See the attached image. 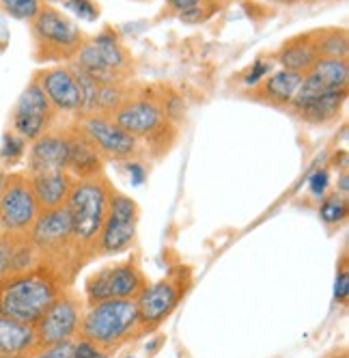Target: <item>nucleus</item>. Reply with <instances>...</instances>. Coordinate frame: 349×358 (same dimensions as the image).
Returning <instances> with one entry per match:
<instances>
[{
    "label": "nucleus",
    "instance_id": "obj_1",
    "mask_svg": "<svg viewBox=\"0 0 349 358\" xmlns=\"http://www.w3.org/2000/svg\"><path fill=\"white\" fill-rule=\"evenodd\" d=\"M61 294L63 274L39 264L0 285V315L35 326Z\"/></svg>",
    "mask_w": 349,
    "mask_h": 358
},
{
    "label": "nucleus",
    "instance_id": "obj_2",
    "mask_svg": "<svg viewBox=\"0 0 349 358\" xmlns=\"http://www.w3.org/2000/svg\"><path fill=\"white\" fill-rule=\"evenodd\" d=\"M110 194H112L110 184L99 175L89 179H78L71 188L65 208L71 216V231H73V244H76L78 264H80V252H84V259H89L97 250V240L108 216Z\"/></svg>",
    "mask_w": 349,
    "mask_h": 358
},
{
    "label": "nucleus",
    "instance_id": "obj_3",
    "mask_svg": "<svg viewBox=\"0 0 349 358\" xmlns=\"http://www.w3.org/2000/svg\"><path fill=\"white\" fill-rule=\"evenodd\" d=\"M138 332L140 317L136 298H114L89 306L82 313L78 335L106 352L130 341Z\"/></svg>",
    "mask_w": 349,
    "mask_h": 358
},
{
    "label": "nucleus",
    "instance_id": "obj_4",
    "mask_svg": "<svg viewBox=\"0 0 349 358\" xmlns=\"http://www.w3.org/2000/svg\"><path fill=\"white\" fill-rule=\"evenodd\" d=\"M31 33L37 61H69L84 43V35L76 22L50 5H43L31 22Z\"/></svg>",
    "mask_w": 349,
    "mask_h": 358
},
{
    "label": "nucleus",
    "instance_id": "obj_5",
    "mask_svg": "<svg viewBox=\"0 0 349 358\" xmlns=\"http://www.w3.org/2000/svg\"><path fill=\"white\" fill-rule=\"evenodd\" d=\"M29 240L37 252L39 264H45L54 270H59V266L69 264L73 259L78 264L76 244H73V231H71V216L65 206L41 212L35 224L31 227Z\"/></svg>",
    "mask_w": 349,
    "mask_h": 358
},
{
    "label": "nucleus",
    "instance_id": "obj_6",
    "mask_svg": "<svg viewBox=\"0 0 349 358\" xmlns=\"http://www.w3.org/2000/svg\"><path fill=\"white\" fill-rule=\"evenodd\" d=\"M41 214L29 173L7 175L5 190L0 194V222L3 231L13 236H29L31 227Z\"/></svg>",
    "mask_w": 349,
    "mask_h": 358
},
{
    "label": "nucleus",
    "instance_id": "obj_7",
    "mask_svg": "<svg viewBox=\"0 0 349 358\" xmlns=\"http://www.w3.org/2000/svg\"><path fill=\"white\" fill-rule=\"evenodd\" d=\"M188 278L181 274H172L162 280H156L151 285H144V289L136 298L138 317H140V332H149L158 328L166 317L172 315L179 302L186 296Z\"/></svg>",
    "mask_w": 349,
    "mask_h": 358
},
{
    "label": "nucleus",
    "instance_id": "obj_8",
    "mask_svg": "<svg viewBox=\"0 0 349 358\" xmlns=\"http://www.w3.org/2000/svg\"><path fill=\"white\" fill-rule=\"evenodd\" d=\"M138 214L140 212L134 199L112 190L108 203V216L102 234H99L95 255H119L128 250L136 240Z\"/></svg>",
    "mask_w": 349,
    "mask_h": 358
},
{
    "label": "nucleus",
    "instance_id": "obj_9",
    "mask_svg": "<svg viewBox=\"0 0 349 358\" xmlns=\"http://www.w3.org/2000/svg\"><path fill=\"white\" fill-rule=\"evenodd\" d=\"M147 278L136 262H121L97 270L87 278V300L89 304L114 300V298H138L144 289Z\"/></svg>",
    "mask_w": 349,
    "mask_h": 358
},
{
    "label": "nucleus",
    "instance_id": "obj_10",
    "mask_svg": "<svg viewBox=\"0 0 349 358\" xmlns=\"http://www.w3.org/2000/svg\"><path fill=\"white\" fill-rule=\"evenodd\" d=\"M82 302L76 294H61L54 304L43 313V317L35 324L37 343L54 345L61 341H69L78 335L82 322Z\"/></svg>",
    "mask_w": 349,
    "mask_h": 358
},
{
    "label": "nucleus",
    "instance_id": "obj_11",
    "mask_svg": "<svg viewBox=\"0 0 349 358\" xmlns=\"http://www.w3.org/2000/svg\"><path fill=\"white\" fill-rule=\"evenodd\" d=\"M54 119V108L47 101L43 89L39 87L37 78L27 85L22 95L15 101L11 115L13 132L20 134L24 141H37L41 134L50 130V123Z\"/></svg>",
    "mask_w": 349,
    "mask_h": 358
},
{
    "label": "nucleus",
    "instance_id": "obj_12",
    "mask_svg": "<svg viewBox=\"0 0 349 358\" xmlns=\"http://www.w3.org/2000/svg\"><path fill=\"white\" fill-rule=\"evenodd\" d=\"M80 130L97 147V151L104 153L108 158H119V160L132 158L138 145V141L132 134H128L123 127L114 123L112 117H106V115L82 117Z\"/></svg>",
    "mask_w": 349,
    "mask_h": 358
},
{
    "label": "nucleus",
    "instance_id": "obj_13",
    "mask_svg": "<svg viewBox=\"0 0 349 358\" xmlns=\"http://www.w3.org/2000/svg\"><path fill=\"white\" fill-rule=\"evenodd\" d=\"M114 123L123 127L134 138L140 136H154L164 130L166 117L158 104V99L149 97H130L114 115Z\"/></svg>",
    "mask_w": 349,
    "mask_h": 358
},
{
    "label": "nucleus",
    "instance_id": "obj_14",
    "mask_svg": "<svg viewBox=\"0 0 349 358\" xmlns=\"http://www.w3.org/2000/svg\"><path fill=\"white\" fill-rule=\"evenodd\" d=\"M37 83L43 89L47 101L52 104L54 113L73 115L80 110V87L71 67H47L37 73Z\"/></svg>",
    "mask_w": 349,
    "mask_h": 358
},
{
    "label": "nucleus",
    "instance_id": "obj_15",
    "mask_svg": "<svg viewBox=\"0 0 349 358\" xmlns=\"http://www.w3.org/2000/svg\"><path fill=\"white\" fill-rule=\"evenodd\" d=\"M69 162V136L67 132H45L29 151V173L67 171Z\"/></svg>",
    "mask_w": 349,
    "mask_h": 358
},
{
    "label": "nucleus",
    "instance_id": "obj_16",
    "mask_svg": "<svg viewBox=\"0 0 349 358\" xmlns=\"http://www.w3.org/2000/svg\"><path fill=\"white\" fill-rule=\"evenodd\" d=\"M39 266V257L29 236H0V285L15 274H22Z\"/></svg>",
    "mask_w": 349,
    "mask_h": 358
},
{
    "label": "nucleus",
    "instance_id": "obj_17",
    "mask_svg": "<svg viewBox=\"0 0 349 358\" xmlns=\"http://www.w3.org/2000/svg\"><path fill=\"white\" fill-rule=\"evenodd\" d=\"M29 177H31V186H33V192L37 196L41 212L63 208L71 194L73 184H76V179H73L69 171L29 173Z\"/></svg>",
    "mask_w": 349,
    "mask_h": 358
},
{
    "label": "nucleus",
    "instance_id": "obj_18",
    "mask_svg": "<svg viewBox=\"0 0 349 358\" xmlns=\"http://www.w3.org/2000/svg\"><path fill=\"white\" fill-rule=\"evenodd\" d=\"M39 348L33 324L0 315V358L31 356Z\"/></svg>",
    "mask_w": 349,
    "mask_h": 358
},
{
    "label": "nucleus",
    "instance_id": "obj_19",
    "mask_svg": "<svg viewBox=\"0 0 349 358\" xmlns=\"http://www.w3.org/2000/svg\"><path fill=\"white\" fill-rule=\"evenodd\" d=\"M69 136V162L67 171L80 179L97 177L102 171V153L97 147L82 134V130H71L67 132Z\"/></svg>",
    "mask_w": 349,
    "mask_h": 358
},
{
    "label": "nucleus",
    "instance_id": "obj_20",
    "mask_svg": "<svg viewBox=\"0 0 349 358\" xmlns=\"http://www.w3.org/2000/svg\"><path fill=\"white\" fill-rule=\"evenodd\" d=\"M302 78H304V73L289 71V69L274 71L272 76H267V78L259 83L255 93L259 99L267 101L272 106H289Z\"/></svg>",
    "mask_w": 349,
    "mask_h": 358
},
{
    "label": "nucleus",
    "instance_id": "obj_21",
    "mask_svg": "<svg viewBox=\"0 0 349 358\" xmlns=\"http://www.w3.org/2000/svg\"><path fill=\"white\" fill-rule=\"evenodd\" d=\"M279 63L283 65V69L289 71H297V73H309L311 67L317 63L319 52H317V45L313 39V33L302 35V37H293L287 43H283V48L279 50L276 55Z\"/></svg>",
    "mask_w": 349,
    "mask_h": 358
},
{
    "label": "nucleus",
    "instance_id": "obj_22",
    "mask_svg": "<svg viewBox=\"0 0 349 358\" xmlns=\"http://www.w3.org/2000/svg\"><path fill=\"white\" fill-rule=\"evenodd\" d=\"M345 97H347V91H339V93H328V95H323L319 99H313L309 101V104L300 106V108H295L293 113L304 119L306 123H328L332 121L334 117H339L343 104H345Z\"/></svg>",
    "mask_w": 349,
    "mask_h": 358
},
{
    "label": "nucleus",
    "instance_id": "obj_23",
    "mask_svg": "<svg viewBox=\"0 0 349 358\" xmlns=\"http://www.w3.org/2000/svg\"><path fill=\"white\" fill-rule=\"evenodd\" d=\"M95 50L99 55H102V59L119 73L128 76L132 71V59H130V52L126 48H123V43L119 41V37L112 33V31H104L99 33L93 41Z\"/></svg>",
    "mask_w": 349,
    "mask_h": 358
},
{
    "label": "nucleus",
    "instance_id": "obj_24",
    "mask_svg": "<svg viewBox=\"0 0 349 358\" xmlns=\"http://www.w3.org/2000/svg\"><path fill=\"white\" fill-rule=\"evenodd\" d=\"M315 78H319L323 85L334 87V89H347L349 83V63L347 59H328L321 57L317 59V63L311 67V71Z\"/></svg>",
    "mask_w": 349,
    "mask_h": 358
},
{
    "label": "nucleus",
    "instance_id": "obj_25",
    "mask_svg": "<svg viewBox=\"0 0 349 358\" xmlns=\"http://www.w3.org/2000/svg\"><path fill=\"white\" fill-rule=\"evenodd\" d=\"M319 57L328 59H347L349 55V39L345 29H323L313 33Z\"/></svg>",
    "mask_w": 349,
    "mask_h": 358
},
{
    "label": "nucleus",
    "instance_id": "obj_26",
    "mask_svg": "<svg viewBox=\"0 0 349 358\" xmlns=\"http://www.w3.org/2000/svg\"><path fill=\"white\" fill-rule=\"evenodd\" d=\"M130 99L128 89L123 83H112V85H99L97 93V115L112 117L126 101Z\"/></svg>",
    "mask_w": 349,
    "mask_h": 358
},
{
    "label": "nucleus",
    "instance_id": "obj_27",
    "mask_svg": "<svg viewBox=\"0 0 349 358\" xmlns=\"http://www.w3.org/2000/svg\"><path fill=\"white\" fill-rule=\"evenodd\" d=\"M43 7V0H0V9L13 20L33 22Z\"/></svg>",
    "mask_w": 349,
    "mask_h": 358
},
{
    "label": "nucleus",
    "instance_id": "obj_28",
    "mask_svg": "<svg viewBox=\"0 0 349 358\" xmlns=\"http://www.w3.org/2000/svg\"><path fill=\"white\" fill-rule=\"evenodd\" d=\"M24 151H27V141L15 132H7L3 138V147H0V160H5L7 164H15Z\"/></svg>",
    "mask_w": 349,
    "mask_h": 358
},
{
    "label": "nucleus",
    "instance_id": "obj_29",
    "mask_svg": "<svg viewBox=\"0 0 349 358\" xmlns=\"http://www.w3.org/2000/svg\"><path fill=\"white\" fill-rule=\"evenodd\" d=\"M321 214V220L328 222V224H336L341 222L345 216H347V203H345V196H330L323 201V206L319 210Z\"/></svg>",
    "mask_w": 349,
    "mask_h": 358
},
{
    "label": "nucleus",
    "instance_id": "obj_30",
    "mask_svg": "<svg viewBox=\"0 0 349 358\" xmlns=\"http://www.w3.org/2000/svg\"><path fill=\"white\" fill-rule=\"evenodd\" d=\"M73 350H76V339H69L54 345H41L29 358H73Z\"/></svg>",
    "mask_w": 349,
    "mask_h": 358
},
{
    "label": "nucleus",
    "instance_id": "obj_31",
    "mask_svg": "<svg viewBox=\"0 0 349 358\" xmlns=\"http://www.w3.org/2000/svg\"><path fill=\"white\" fill-rule=\"evenodd\" d=\"M63 7H67L71 13H76L80 20L93 22L99 17V5H95L93 0H65Z\"/></svg>",
    "mask_w": 349,
    "mask_h": 358
},
{
    "label": "nucleus",
    "instance_id": "obj_32",
    "mask_svg": "<svg viewBox=\"0 0 349 358\" xmlns=\"http://www.w3.org/2000/svg\"><path fill=\"white\" fill-rule=\"evenodd\" d=\"M216 9H218L216 5H211L209 0H205V3H201L198 7H194V9L186 11V13H179V20L186 22V24H201V22L209 20Z\"/></svg>",
    "mask_w": 349,
    "mask_h": 358
},
{
    "label": "nucleus",
    "instance_id": "obj_33",
    "mask_svg": "<svg viewBox=\"0 0 349 358\" xmlns=\"http://www.w3.org/2000/svg\"><path fill=\"white\" fill-rule=\"evenodd\" d=\"M73 358H106V352L102 348H97L95 343L87 341V339H80V341H76Z\"/></svg>",
    "mask_w": 349,
    "mask_h": 358
},
{
    "label": "nucleus",
    "instance_id": "obj_34",
    "mask_svg": "<svg viewBox=\"0 0 349 358\" xmlns=\"http://www.w3.org/2000/svg\"><path fill=\"white\" fill-rule=\"evenodd\" d=\"M334 298L339 302H347V298H349V270H347V266H343L341 272H339V276H336Z\"/></svg>",
    "mask_w": 349,
    "mask_h": 358
},
{
    "label": "nucleus",
    "instance_id": "obj_35",
    "mask_svg": "<svg viewBox=\"0 0 349 358\" xmlns=\"http://www.w3.org/2000/svg\"><path fill=\"white\" fill-rule=\"evenodd\" d=\"M328 173L326 171H317L311 179H309V188H311V192L315 194V196H321L323 192H326V188H328Z\"/></svg>",
    "mask_w": 349,
    "mask_h": 358
},
{
    "label": "nucleus",
    "instance_id": "obj_36",
    "mask_svg": "<svg viewBox=\"0 0 349 358\" xmlns=\"http://www.w3.org/2000/svg\"><path fill=\"white\" fill-rule=\"evenodd\" d=\"M269 63H265V61H257L255 63V67L251 69V73H248V78H246V83L248 85H259L265 76H269Z\"/></svg>",
    "mask_w": 349,
    "mask_h": 358
},
{
    "label": "nucleus",
    "instance_id": "obj_37",
    "mask_svg": "<svg viewBox=\"0 0 349 358\" xmlns=\"http://www.w3.org/2000/svg\"><path fill=\"white\" fill-rule=\"evenodd\" d=\"M166 3H168V7H170L172 11L186 13V11H190V9L198 7L201 3H205V0H166Z\"/></svg>",
    "mask_w": 349,
    "mask_h": 358
},
{
    "label": "nucleus",
    "instance_id": "obj_38",
    "mask_svg": "<svg viewBox=\"0 0 349 358\" xmlns=\"http://www.w3.org/2000/svg\"><path fill=\"white\" fill-rule=\"evenodd\" d=\"M128 171H130V175H132V179H134V184H136V186L144 182V169H142L138 162H130V164H128Z\"/></svg>",
    "mask_w": 349,
    "mask_h": 358
},
{
    "label": "nucleus",
    "instance_id": "obj_39",
    "mask_svg": "<svg viewBox=\"0 0 349 358\" xmlns=\"http://www.w3.org/2000/svg\"><path fill=\"white\" fill-rule=\"evenodd\" d=\"M347 192H349V177H347V173L341 177V194L343 196H347Z\"/></svg>",
    "mask_w": 349,
    "mask_h": 358
},
{
    "label": "nucleus",
    "instance_id": "obj_40",
    "mask_svg": "<svg viewBox=\"0 0 349 358\" xmlns=\"http://www.w3.org/2000/svg\"><path fill=\"white\" fill-rule=\"evenodd\" d=\"M7 175H9V173H5L3 169H0V194H3V190H5V184H7Z\"/></svg>",
    "mask_w": 349,
    "mask_h": 358
},
{
    "label": "nucleus",
    "instance_id": "obj_41",
    "mask_svg": "<svg viewBox=\"0 0 349 358\" xmlns=\"http://www.w3.org/2000/svg\"><path fill=\"white\" fill-rule=\"evenodd\" d=\"M45 3H47V5H63L65 0H45Z\"/></svg>",
    "mask_w": 349,
    "mask_h": 358
},
{
    "label": "nucleus",
    "instance_id": "obj_42",
    "mask_svg": "<svg viewBox=\"0 0 349 358\" xmlns=\"http://www.w3.org/2000/svg\"><path fill=\"white\" fill-rule=\"evenodd\" d=\"M274 3H283V5H291V3H295V0H274Z\"/></svg>",
    "mask_w": 349,
    "mask_h": 358
},
{
    "label": "nucleus",
    "instance_id": "obj_43",
    "mask_svg": "<svg viewBox=\"0 0 349 358\" xmlns=\"http://www.w3.org/2000/svg\"><path fill=\"white\" fill-rule=\"evenodd\" d=\"M5 231H3V222H0V236H3Z\"/></svg>",
    "mask_w": 349,
    "mask_h": 358
},
{
    "label": "nucleus",
    "instance_id": "obj_44",
    "mask_svg": "<svg viewBox=\"0 0 349 358\" xmlns=\"http://www.w3.org/2000/svg\"><path fill=\"white\" fill-rule=\"evenodd\" d=\"M17 358H29V356H17Z\"/></svg>",
    "mask_w": 349,
    "mask_h": 358
}]
</instances>
